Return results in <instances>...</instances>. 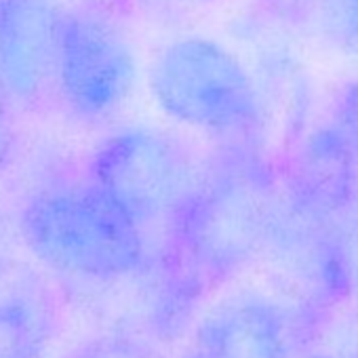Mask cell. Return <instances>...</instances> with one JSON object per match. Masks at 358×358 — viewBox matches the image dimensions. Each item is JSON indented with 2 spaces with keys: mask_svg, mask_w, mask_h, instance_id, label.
I'll list each match as a JSON object with an SVG mask.
<instances>
[{
  "mask_svg": "<svg viewBox=\"0 0 358 358\" xmlns=\"http://www.w3.org/2000/svg\"><path fill=\"white\" fill-rule=\"evenodd\" d=\"M20 236L51 270L83 278H116L143 257L139 224L95 184L34 196L20 220Z\"/></svg>",
  "mask_w": 358,
  "mask_h": 358,
  "instance_id": "6da1fadb",
  "label": "cell"
},
{
  "mask_svg": "<svg viewBox=\"0 0 358 358\" xmlns=\"http://www.w3.org/2000/svg\"><path fill=\"white\" fill-rule=\"evenodd\" d=\"M150 89L171 118L194 129H234L257 110L255 85L241 59L201 36L179 38L158 53Z\"/></svg>",
  "mask_w": 358,
  "mask_h": 358,
  "instance_id": "7a4b0ae2",
  "label": "cell"
},
{
  "mask_svg": "<svg viewBox=\"0 0 358 358\" xmlns=\"http://www.w3.org/2000/svg\"><path fill=\"white\" fill-rule=\"evenodd\" d=\"M93 184L141 226L188 199L192 166L169 135L129 129L112 135L95 152Z\"/></svg>",
  "mask_w": 358,
  "mask_h": 358,
  "instance_id": "3957f363",
  "label": "cell"
},
{
  "mask_svg": "<svg viewBox=\"0 0 358 358\" xmlns=\"http://www.w3.org/2000/svg\"><path fill=\"white\" fill-rule=\"evenodd\" d=\"M137 62L124 32L93 9H68L62 20L59 97L85 118L108 116L131 95Z\"/></svg>",
  "mask_w": 358,
  "mask_h": 358,
  "instance_id": "277c9868",
  "label": "cell"
},
{
  "mask_svg": "<svg viewBox=\"0 0 358 358\" xmlns=\"http://www.w3.org/2000/svg\"><path fill=\"white\" fill-rule=\"evenodd\" d=\"M62 20L53 0L0 3V93L9 103L43 110L59 97Z\"/></svg>",
  "mask_w": 358,
  "mask_h": 358,
  "instance_id": "5b68a950",
  "label": "cell"
},
{
  "mask_svg": "<svg viewBox=\"0 0 358 358\" xmlns=\"http://www.w3.org/2000/svg\"><path fill=\"white\" fill-rule=\"evenodd\" d=\"M270 199L255 177L224 179L186 217V243L194 257L215 268L238 264L268 236Z\"/></svg>",
  "mask_w": 358,
  "mask_h": 358,
  "instance_id": "8992f818",
  "label": "cell"
},
{
  "mask_svg": "<svg viewBox=\"0 0 358 358\" xmlns=\"http://www.w3.org/2000/svg\"><path fill=\"white\" fill-rule=\"evenodd\" d=\"M196 358H289L282 320L268 306L238 303L209 320Z\"/></svg>",
  "mask_w": 358,
  "mask_h": 358,
  "instance_id": "52a82bcc",
  "label": "cell"
},
{
  "mask_svg": "<svg viewBox=\"0 0 358 358\" xmlns=\"http://www.w3.org/2000/svg\"><path fill=\"white\" fill-rule=\"evenodd\" d=\"M352 154L356 152L343 133H322L310 141L297 166V186L308 211L327 213L341 207L350 190Z\"/></svg>",
  "mask_w": 358,
  "mask_h": 358,
  "instance_id": "ba28073f",
  "label": "cell"
},
{
  "mask_svg": "<svg viewBox=\"0 0 358 358\" xmlns=\"http://www.w3.org/2000/svg\"><path fill=\"white\" fill-rule=\"evenodd\" d=\"M51 322L28 299H0V358H41Z\"/></svg>",
  "mask_w": 358,
  "mask_h": 358,
  "instance_id": "9c48e42d",
  "label": "cell"
},
{
  "mask_svg": "<svg viewBox=\"0 0 358 358\" xmlns=\"http://www.w3.org/2000/svg\"><path fill=\"white\" fill-rule=\"evenodd\" d=\"M320 22L341 49L358 55V0H322Z\"/></svg>",
  "mask_w": 358,
  "mask_h": 358,
  "instance_id": "30bf717a",
  "label": "cell"
},
{
  "mask_svg": "<svg viewBox=\"0 0 358 358\" xmlns=\"http://www.w3.org/2000/svg\"><path fill=\"white\" fill-rule=\"evenodd\" d=\"M341 133L350 141L352 150L358 154V83H354L341 101Z\"/></svg>",
  "mask_w": 358,
  "mask_h": 358,
  "instance_id": "8fae6325",
  "label": "cell"
},
{
  "mask_svg": "<svg viewBox=\"0 0 358 358\" xmlns=\"http://www.w3.org/2000/svg\"><path fill=\"white\" fill-rule=\"evenodd\" d=\"M15 148V120L7 97L0 93V169H3Z\"/></svg>",
  "mask_w": 358,
  "mask_h": 358,
  "instance_id": "7c38bea8",
  "label": "cell"
},
{
  "mask_svg": "<svg viewBox=\"0 0 358 358\" xmlns=\"http://www.w3.org/2000/svg\"><path fill=\"white\" fill-rule=\"evenodd\" d=\"M68 358H137L133 350L118 341H93L89 345L78 348L76 352L68 354Z\"/></svg>",
  "mask_w": 358,
  "mask_h": 358,
  "instance_id": "4fadbf2b",
  "label": "cell"
},
{
  "mask_svg": "<svg viewBox=\"0 0 358 358\" xmlns=\"http://www.w3.org/2000/svg\"><path fill=\"white\" fill-rule=\"evenodd\" d=\"M13 255H15V241L13 232L9 228L7 217L0 211V280H3L13 266Z\"/></svg>",
  "mask_w": 358,
  "mask_h": 358,
  "instance_id": "5bb4252c",
  "label": "cell"
},
{
  "mask_svg": "<svg viewBox=\"0 0 358 358\" xmlns=\"http://www.w3.org/2000/svg\"><path fill=\"white\" fill-rule=\"evenodd\" d=\"M291 358V356H289ZM299 358H318V356H299Z\"/></svg>",
  "mask_w": 358,
  "mask_h": 358,
  "instance_id": "9a60e30c",
  "label": "cell"
},
{
  "mask_svg": "<svg viewBox=\"0 0 358 358\" xmlns=\"http://www.w3.org/2000/svg\"><path fill=\"white\" fill-rule=\"evenodd\" d=\"M0 3H3V0H0Z\"/></svg>",
  "mask_w": 358,
  "mask_h": 358,
  "instance_id": "2e32d148",
  "label": "cell"
}]
</instances>
